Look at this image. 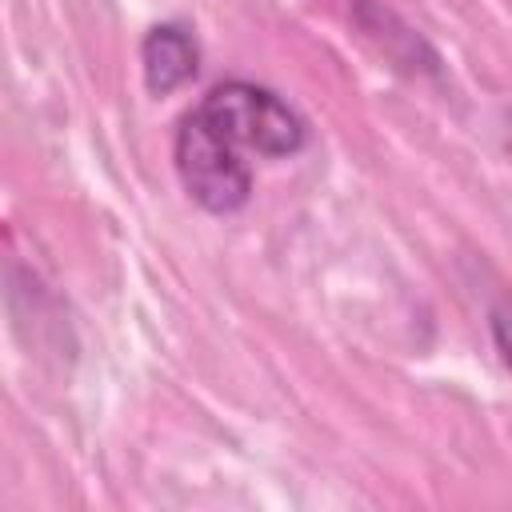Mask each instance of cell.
I'll list each match as a JSON object with an SVG mask.
<instances>
[{
  "label": "cell",
  "mask_w": 512,
  "mask_h": 512,
  "mask_svg": "<svg viewBox=\"0 0 512 512\" xmlns=\"http://www.w3.org/2000/svg\"><path fill=\"white\" fill-rule=\"evenodd\" d=\"M212 128H220L240 152H264V156H292L304 144V120L268 88L228 80L216 84L200 108Z\"/></svg>",
  "instance_id": "6da1fadb"
},
{
  "label": "cell",
  "mask_w": 512,
  "mask_h": 512,
  "mask_svg": "<svg viewBox=\"0 0 512 512\" xmlns=\"http://www.w3.org/2000/svg\"><path fill=\"white\" fill-rule=\"evenodd\" d=\"M176 172L188 196L208 212H236L252 192V172L244 164V152L200 112L184 116L176 132Z\"/></svg>",
  "instance_id": "7a4b0ae2"
},
{
  "label": "cell",
  "mask_w": 512,
  "mask_h": 512,
  "mask_svg": "<svg viewBox=\"0 0 512 512\" xmlns=\"http://www.w3.org/2000/svg\"><path fill=\"white\" fill-rule=\"evenodd\" d=\"M140 60H144V84L164 96V92H176L180 84L192 80V72H196V44H192V36L184 28L164 24V28H152L144 36Z\"/></svg>",
  "instance_id": "3957f363"
},
{
  "label": "cell",
  "mask_w": 512,
  "mask_h": 512,
  "mask_svg": "<svg viewBox=\"0 0 512 512\" xmlns=\"http://www.w3.org/2000/svg\"><path fill=\"white\" fill-rule=\"evenodd\" d=\"M492 336H496V348H500V356L512 364V304L496 308V316H492Z\"/></svg>",
  "instance_id": "277c9868"
}]
</instances>
